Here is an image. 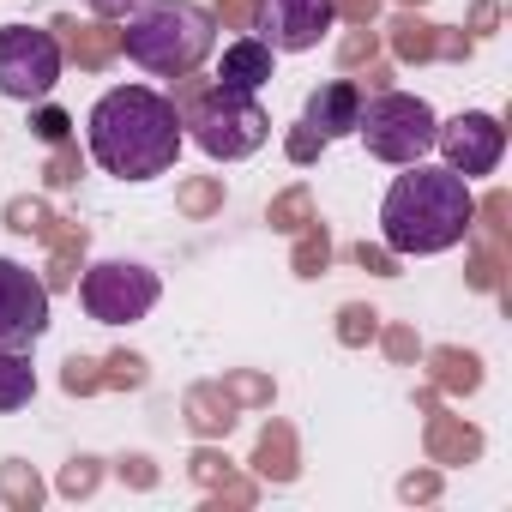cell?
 Wrapping results in <instances>:
<instances>
[{"mask_svg":"<svg viewBox=\"0 0 512 512\" xmlns=\"http://www.w3.org/2000/svg\"><path fill=\"white\" fill-rule=\"evenodd\" d=\"M85 139H91V157L103 175H121V181H157L175 169L181 157V109L151 91V85H115L97 97L91 121H85Z\"/></svg>","mask_w":512,"mask_h":512,"instance_id":"obj_1","label":"cell"},{"mask_svg":"<svg viewBox=\"0 0 512 512\" xmlns=\"http://www.w3.org/2000/svg\"><path fill=\"white\" fill-rule=\"evenodd\" d=\"M470 223H476V193L446 163H404V175L380 199V241L398 260H428V253L458 247Z\"/></svg>","mask_w":512,"mask_h":512,"instance_id":"obj_2","label":"cell"},{"mask_svg":"<svg viewBox=\"0 0 512 512\" xmlns=\"http://www.w3.org/2000/svg\"><path fill=\"white\" fill-rule=\"evenodd\" d=\"M127 61L157 73V79H187L211 43H217V19L199 7V0H139L127 13Z\"/></svg>","mask_w":512,"mask_h":512,"instance_id":"obj_3","label":"cell"},{"mask_svg":"<svg viewBox=\"0 0 512 512\" xmlns=\"http://www.w3.org/2000/svg\"><path fill=\"white\" fill-rule=\"evenodd\" d=\"M181 127L217 163H241V157H253V151L272 139V115L260 109V91H223V85L199 91L181 109Z\"/></svg>","mask_w":512,"mask_h":512,"instance_id":"obj_4","label":"cell"},{"mask_svg":"<svg viewBox=\"0 0 512 512\" xmlns=\"http://www.w3.org/2000/svg\"><path fill=\"white\" fill-rule=\"evenodd\" d=\"M434 127L440 115L410 97V91H380V97H362V115H356V139L368 145V157L404 169V163H422L434 151Z\"/></svg>","mask_w":512,"mask_h":512,"instance_id":"obj_5","label":"cell"},{"mask_svg":"<svg viewBox=\"0 0 512 512\" xmlns=\"http://www.w3.org/2000/svg\"><path fill=\"white\" fill-rule=\"evenodd\" d=\"M157 296H163V278L139 260H97L79 278V302L97 326H133L157 308Z\"/></svg>","mask_w":512,"mask_h":512,"instance_id":"obj_6","label":"cell"},{"mask_svg":"<svg viewBox=\"0 0 512 512\" xmlns=\"http://www.w3.org/2000/svg\"><path fill=\"white\" fill-rule=\"evenodd\" d=\"M61 85V43L37 25H0V97L13 103H49Z\"/></svg>","mask_w":512,"mask_h":512,"instance_id":"obj_7","label":"cell"},{"mask_svg":"<svg viewBox=\"0 0 512 512\" xmlns=\"http://www.w3.org/2000/svg\"><path fill=\"white\" fill-rule=\"evenodd\" d=\"M434 151H440V163H446L452 175L476 181V175H494V169H500V157H506V127H500V115H488V109H464V115H452V121L434 127Z\"/></svg>","mask_w":512,"mask_h":512,"instance_id":"obj_8","label":"cell"},{"mask_svg":"<svg viewBox=\"0 0 512 512\" xmlns=\"http://www.w3.org/2000/svg\"><path fill=\"white\" fill-rule=\"evenodd\" d=\"M332 25H338V0H253V37L272 55L320 49Z\"/></svg>","mask_w":512,"mask_h":512,"instance_id":"obj_9","label":"cell"},{"mask_svg":"<svg viewBox=\"0 0 512 512\" xmlns=\"http://www.w3.org/2000/svg\"><path fill=\"white\" fill-rule=\"evenodd\" d=\"M43 332H49V284L19 260H0V350H31Z\"/></svg>","mask_w":512,"mask_h":512,"instance_id":"obj_10","label":"cell"},{"mask_svg":"<svg viewBox=\"0 0 512 512\" xmlns=\"http://www.w3.org/2000/svg\"><path fill=\"white\" fill-rule=\"evenodd\" d=\"M356 115H362V91H356L350 79H332V85H320V91L308 97L302 127L326 145V139H350V133H356Z\"/></svg>","mask_w":512,"mask_h":512,"instance_id":"obj_11","label":"cell"},{"mask_svg":"<svg viewBox=\"0 0 512 512\" xmlns=\"http://www.w3.org/2000/svg\"><path fill=\"white\" fill-rule=\"evenodd\" d=\"M272 49L260 43V37H241V43H229L223 49V61H217V85L223 91H260L266 79H272Z\"/></svg>","mask_w":512,"mask_h":512,"instance_id":"obj_12","label":"cell"},{"mask_svg":"<svg viewBox=\"0 0 512 512\" xmlns=\"http://www.w3.org/2000/svg\"><path fill=\"white\" fill-rule=\"evenodd\" d=\"M37 398V368L31 350H0V416H13Z\"/></svg>","mask_w":512,"mask_h":512,"instance_id":"obj_13","label":"cell"},{"mask_svg":"<svg viewBox=\"0 0 512 512\" xmlns=\"http://www.w3.org/2000/svg\"><path fill=\"white\" fill-rule=\"evenodd\" d=\"M31 127H37V139H43V145H61V139L73 133V121H67L61 109H37V121H31Z\"/></svg>","mask_w":512,"mask_h":512,"instance_id":"obj_14","label":"cell"},{"mask_svg":"<svg viewBox=\"0 0 512 512\" xmlns=\"http://www.w3.org/2000/svg\"><path fill=\"white\" fill-rule=\"evenodd\" d=\"M85 7H91V13H103V19H121V13H133V7H139V0H85Z\"/></svg>","mask_w":512,"mask_h":512,"instance_id":"obj_15","label":"cell"}]
</instances>
